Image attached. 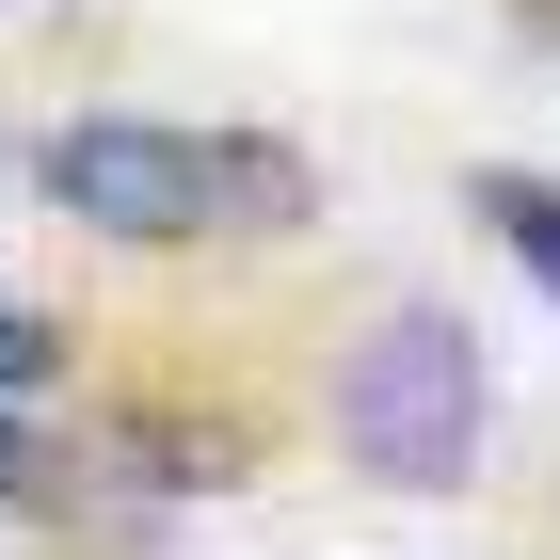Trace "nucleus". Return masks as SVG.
Segmentation results:
<instances>
[{"label": "nucleus", "instance_id": "4", "mask_svg": "<svg viewBox=\"0 0 560 560\" xmlns=\"http://www.w3.org/2000/svg\"><path fill=\"white\" fill-rule=\"evenodd\" d=\"M304 209H320V176H304V144L241 129V224H304Z\"/></svg>", "mask_w": 560, "mask_h": 560}, {"label": "nucleus", "instance_id": "1", "mask_svg": "<svg viewBox=\"0 0 560 560\" xmlns=\"http://www.w3.org/2000/svg\"><path fill=\"white\" fill-rule=\"evenodd\" d=\"M480 417H497V369H480V337L448 304H385V320L352 337V369H337L352 465L400 480V497H448V480L480 465Z\"/></svg>", "mask_w": 560, "mask_h": 560}, {"label": "nucleus", "instance_id": "6", "mask_svg": "<svg viewBox=\"0 0 560 560\" xmlns=\"http://www.w3.org/2000/svg\"><path fill=\"white\" fill-rule=\"evenodd\" d=\"M0 497H33V432H16V400H0Z\"/></svg>", "mask_w": 560, "mask_h": 560}, {"label": "nucleus", "instance_id": "3", "mask_svg": "<svg viewBox=\"0 0 560 560\" xmlns=\"http://www.w3.org/2000/svg\"><path fill=\"white\" fill-rule=\"evenodd\" d=\"M465 224L560 304V176H528V161H465Z\"/></svg>", "mask_w": 560, "mask_h": 560}, {"label": "nucleus", "instance_id": "5", "mask_svg": "<svg viewBox=\"0 0 560 560\" xmlns=\"http://www.w3.org/2000/svg\"><path fill=\"white\" fill-rule=\"evenodd\" d=\"M33 385H65V337H48L33 304L0 289V400H33Z\"/></svg>", "mask_w": 560, "mask_h": 560}, {"label": "nucleus", "instance_id": "2", "mask_svg": "<svg viewBox=\"0 0 560 560\" xmlns=\"http://www.w3.org/2000/svg\"><path fill=\"white\" fill-rule=\"evenodd\" d=\"M48 209L96 241H209L241 224V129H161V113H81L48 129Z\"/></svg>", "mask_w": 560, "mask_h": 560}, {"label": "nucleus", "instance_id": "7", "mask_svg": "<svg viewBox=\"0 0 560 560\" xmlns=\"http://www.w3.org/2000/svg\"><path fill=\"white\" fill-rule=\"evenodd\" d=\"M528 33H545V48H560V0H528Z\"/></svg>", "mask_w": 560, "mask_h": 560}]
</instances>
